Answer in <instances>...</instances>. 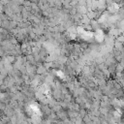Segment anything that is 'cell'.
Segmentation results:
<instances>
[{
  "label": "cell",
  "instance_id": "obj_1",
  "mask_svg": "<svg viewBox=\"0 0 124 124\" xmlns=\"http://www.w3.org/2000/svg\"><path fill=\"white\" fill-rule=\"evenodd\" d=\"M78 116H79V117L83 118L86 114H88V110H87L86 108H79L78 111Z\"/></svg>",
  "mask_w": 124,
  "mask_h": 124
}]
</instances>
